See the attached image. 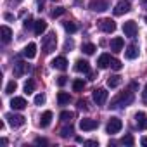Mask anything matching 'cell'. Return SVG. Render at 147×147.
<instances>
[{
  "label": "cell",
  "mask_w": 147,
  "mask_h": 147,
  "mask_svg": "<svg viewBox=\"0 0 147 147\" xmlns=\"http://www.w3.org/2000/svg\"><path fill=\"white\" fill-rule=\"evenodd\" d=\"M57 47V35L55 31H50L47 33L43 38H42V49H43V54H52Z\"/></svg>",
  "instance_id": "obj_1"
},
{
  "label": "cell",
  "mask_w": 147,
  "mask_h": 147,
  "mask_svg": "<svg viewBox=\"0 0 147 147\" xmlns=\"http://www.w3.org/2000/svg\"><path fill=\"white\" fill-rule=\"evenodd\" d=\"M133 102V92L126 90V92H121L118 94L113 100H111V106L109 107H123V106H128Z\"/></svg>",
  "instance_id": "obj_2"
},
{
  "label": "cell",
  "mask_w": 147,
  "mask_h": 147,
  "mask_svg": "<svg viewBox=\"0 0 147 147\" xmlns=\"http://www.w3.org/2000/svg\"><path fill=\"white\" fill-rule=\"evenodd\" d=\"M5 119L9 121V125H11L12 128H19V126H23V125H24V121H26V118H24V116L16 114V113H7V114H5Z\"/></svg>",
  "instance_id": "obj_3"
},
{
  "label": "cell",
  "mask_w": 147,
  "mask_h": 147,
  "mask_svg": "<svg viewBox=\"0 0 147 147\" xmlns=\"http://www.w3.org/2000/svg\"><path fill=\"white\" fill-rule=\"evenodd\" d=\"M123 128V123H121V119L119 118H116V116H113L111 119H109V123H107V133L109 135H114V133H118L119 130Z\"/></svg>",
  "instance_id": "obj_4"
},
{
  "label": "cell",
  "mask_w": 147,
  "mask_h": 147,
  "mask_svg": "<svg viewBox=\"0 0 147 147\" xmlns=\"http://www.w3.org/2000/svg\"><path fill=\"white\" fill-rule=\"evenodd\" d=\"M88 7L94 12H104V11L109 9V2L107 0H92V2L88 4Z\"/></svg>",
  "instance_id": "obj_5"
},
{
  "label": "cell",
  "mask_w": 147,
  "mask_h": 147,
  "mask_svg": "<svg viewBox=\"0 0 147 147\" xmlns=\"http://www.w3.org/2000/svg\"><path fill=\"white\" fill-rule=\"evenodd\" d=\"M99 28L104 31V33H113L116 30V23L111 19V18H104L99 21Z\"/></svg>",
  "instance_id": "obj_6"
},
{
  "label": "cell",
  "mask_w": 147,
  "mask_h": 147,
  "mask_svg": "<svg viewBox=\"0 0 147 147\" xmlns=\"http://www.w3.org/2000/svg\"><path fill=\"white\" fill-rule=\"evenodd\" d=\"M137 23L135 21H126V23H123V33H125V36H130V38H135L137 36Z\"/></svg>",
  "instance_id": "obj_7"
},
{
  "label": "cell",
  "mask_w": 147,
  "mask_h": 147,
  "mask_svg": "<svg viewBox=\"0 0 147 147\" xmlns=\"http://www.w3.org/2000/svg\"><path fill=\"white\" fill-rule=\"evenodd\" d=\"M92 97H94L95 104L102 106V104L107 100V90H106V88H95V90H94V94H92Z\"/></svg>",
  "instance_id": "obj_8"
},
{
  "label": "cell",
  "mask_w": 147,
  "mask_h": 147,
  "mask_svg": "<svg viewBox=\"0 0 147 147\" xmlns=\"http://www.w3.org/2000/svg\"><path fill=\"white\" fill-rule=\"evenodd\" d=\"M99 126V123L95 121V119H90V118H83L82 121H80V128L83 130V131H92V130H95Z\"/></svg>",
  "instance_id": "obj_9"
},
{
  "label": "cell",
  "mask_w": 147,
  "mask_h": 147,
  "mask_svg": "<svg viewBox=\"0 0 147 147\" xmlns=\"http://www.w3.org/2000/svg\"><path fill=\"white\" fill-rule=\"evenodd\" d=\"M11 107H12L14 111H23V109L28 107V102H26L24 97H14V99L11 100Z\"/></svg>",
  "instance_id": "obj_10"
},
{
  "label": "cell",
  "mask_w": 147,
  "mask_h": 147,
  "mask_svg": "<svg viewBox=\"0 0 147 147\" xmlns=\"http://www.w3.org/2000/svg\"><path fill=\"white\" fill-rule=\"evenodd\" d=\"M52 67L54 69H59V71H66L67 69V59L64 55H59L52 61Z\"/></svg>",
  "instance_id": "obj_11"
},
{
  "label": "cell",
  "mask_w": 147,
  "mask_h": 147,
  "mask_svg": "<svg viewBox=\"0 0 147 147\" xmlns=\"http://www.w3.org/2000/svg\"><path fill=\"white\" fill-rule=\"evenodd\" d=\"M30 69V66L26 64V62H23V61H18L16 64H14V76L16 78H19V76H23L24 73Z\"/></svg>",
  "instance_id": "obj_12"
},
{
  "label": "cell",
  "mask_w": 147,
  "mask_h": 147,
  "mask_svg": "<svg viewBox=\"0 0 147 147\" xmlns=\"http://www.w3.org/2000/svg\"><path fill=\"white\" fill-rule=\"evenodd\" d=\"M130 4L126 2V0H123V2H119V4H116V7H114V16H123V14H126V12H130Z\"/></svg>",
  "instance_id": "obj_13"
},
{
  "label": "cell",
  "mask_w": 147,
  "mask_h": 147,
  "mask_svg": "<svg viewBox=\"0 0 147 147\" xmlns=\"http://www.w3.org/2000/svg\"><path fill=\"white\" fill-rule=\"evenodd\" d=\"M138 45H135V43H131V45H128L126 47V50H125V57L126 59H137L138 57Z\"/></svg>",
  "instance_id": "obj_14"
},
{
  "label": "cell",
  "mask_w": 147,
  "mask_h": 147,
  "mask_svg": "<svg viewBox=\"0 0 147 147\" xmlns=\"http://www.w3.org/2000/svg\"><path fill=\"white\" fill-rule=\"evenodd\" d=\"M75 71L76 73H90V64L83 59H78L75 62Z\"/></svg>",
  "instance_id": "obj_15"
},
{
  "label": "cell",
  "mask_w": 147,
  "mask_h": 147,
  "mask_svg": "<svg viewBox=\"0 0 147 147\" xmlns=\"http://www.w3.org/2000/svg\"><path fill=\"white\" fill-rule=\"evenodd\" d=\"M123 45H125V42H123L121 36H114L111 40V50L113 52H121L123 50Z\"/></svg>",
  "instance_id": "obj_16"
},
{
  "label": "cell",
  "mask_w": 147,
  "mask_h": 147,
  "mask_svg": "<svg viewBox=\"0 0 147 147\" xmlns=\"http://www.w3.org/2000/svg\"><path fill=\"white\" fill-rule=\"evenodd\" d=\"M0 35H2V42L4 43H9L12 40V30L9 26H2V28H0Z\"/></svg>",
  "instance_id": "obj_17"
},
{
  "label": "cell",
  "mask_w": 147,
  "mask_h": 147,
  "mask_svg": "<svg viewBox=\"0 0 147 147\" xmlns=\"http://www.w3.org/2000/svg\"><path fill=\"white\" fill-rule=\"evenodd\" d=\"M97 66H99L100 69L109 67V66H111V55H109V54H102V55L99 57V61H97Z\"/></svg>",
  "instance_id": "obj_18"
},
{
  "label": "cell",
  "mask_w": 147,
  "mask_h": 147,
  "mask_svg": "<svg viewBox=\"0 0 147 147\" xmlns=\"http://www.w3.org/2000/svg\"><path fill=\"white\" fill-rule=\"evenodd\" d=\"M135 119H137V125H138V128H144V130H147V114L145 113H137L135 114Z\"/></svg>",
  "instance_id": "obj_19"
},
{
  "label": "cell",
  "mask_w": 147,
  "mask_h": 147,
  "mask_svg": "<svg viewBox=\"0 0 147 147\" xmlns=\"http://www.w3.org/2000/svg\"><path fill=\"white\" fill-rule=\"evenodd\" d=\"M23 54H24V57H28V59H33V57L36 55V45H35V43H28V45L24 47Z\"/></svg>",
  "instance_id": "obj_20"
},
{
  "label": "cell",
  "mask_w": 147,
  "mask_h": 147,
  "mask_svg": "<svg viewBox=\"0 0 147 147\" xmlns=\"http://www.w3.org/2000/svg\"><path fill=\"white\" fill-rule=\"evenodd\" d=\"M50 123H52V111H45L42 114V118H40V126L42 128H47Z\"/></svg>",
  "instance_id": "obj_21"
},
{
  "label": "cell",
  "mask_w": 147,
  "mask_h": 147,
  "mask_svg": "<svg viewBox=\"0 0 147 147\" xmlns=\"http://www.w3.org/2000/svg\"><path fill=\"white\" fill-rule=\"evenodd\" d=\"M45 30H47V23H45L43 19L35 21V33H36V35H43Z\"/></svg>",
  "instance_id": "obj_22"
},
{
  "label": "cell",
  "mask_w": 147,
  "mask_h": 147,
  "mask_svg": "<svg viewBox=\"0 0 147 147\" xmlns=\"http://www.w3.org/2000/svg\"><path fill=\"white\" fill-rule=\"evenodd\" d=\"M107 85H109L111 88H116V87H119V85H121V76H118V75L111 76V78L107 80Z\"/></svg>",
  "instance_id": "obj_23"
},
{
  "label": "cell",
  "mask_w": 147,
  "mask_h": 147,
  "mask_svg": "<svg viewBox=\"0 0 147 147\" xmlns=\"http://www.w3.org/2000/svg\"><path fill=\"white\" fill-rule=\"evenodd\" d=\"M69 99H71V97H69V94H66V92H59V94H57V102H59L61 106L67 104Z\"/></svg>",
  "instance_id": "obj_24"
},
{
  "label": "cell",
  "mask_w": 147,
  "mask_h": 147,
  "mask_svg": "<svg viewBox=\"0 0 147 147\" xmlns=\"http://www.w3.org/2000/svg\"><path fill=\"white\" fill-rule=\"evenodd\" d=\"M64 30H66L67 33H75V31L78 30V26H76L75 23H71V21H66V23H64Z\"/></svg>",
  "instance_id": "obj_25"
},
{
  "label": "cell",
  "mask_w": 147,
  "mask_h": 147,
  "mask_svg": "<svg viewBox=\"0 0 147 147\" xmlns=\"http://www.w3.org/2000/svg\"><path fill=\"white\" fill-rule=\"evenodd\" d=\"M16 88H18V83L12 80V82H9V83H7V87H5V94H7V95H11V94H14V92H16Z\"/></svg>",
  "instance_id": "obj_26"
},
{
  "label": "cell",
  "mask_w": 147,
  "mask_h": 147,
  "mask_svg": "<svg viewBox=\"0 0 147 147\" xmlns=\"http://www.w3.org/2000/svg\"><path fill=\"white\" fill-rule=\"evenodd\" d=\"M83 87H85L83 80H75V82H73V90H75V92H82Z\"/></svg>",
  "instance_id": "obj_27"
},
{
  "label": "cell",
  "mask_w": 147,
  "mask_h": 147,
  "mask_svg": "<svg viewBox=\"0 0 147 147\" xmlns=\"http://www.w3.org/2000/svg\"><path fill=\"white\" fill-rule=\"evenodd\" d=\"M83 52H85L87 55H92V54L95 52V45H94V43H85V45H83Z\"/></svg>",
  "instance_id": "obj_28"
},
{
  "label": "cell",
  "mask_w": 147,
  "mask_h": 147,
  "mask_svg": "<svg viewBox=\"0 0 147 147\" xmlns=\"http://www.w3.org/2000/svg\"><path fill=\"white\" fill-rule=\"evenodd\" d=\"M33 90H35V82H33V80H28V82L24 83V92H26V94H31Z\"/></svg>",
  "instance_id": "obj_29"
},
{
  "label": "cell",
  "mask_w": 147,
  "mask_h": 147,
  "mask_svg": "<svg viewBox=\"0 0 147 147\" xmlns=\"http://www.w3.org/2000/svg\"><path fill=\"white\" fill-rule=\"evenodd\" d=\"M73 116H75V114H73L71 111H62V113H61V119H62V121H71Z\"/></svg>",
  "instance_id": "obj_30"
},
{
  "label": "cell",
  "mask_w": 147,
  "mask_h": 147,
  "mask_svg": "<svg viewBox=\"0 0 147 147\" xmlns=\"http://www.w3.org/2000/svg\"><path fill=\"white\" fill-rule=\"evenodd\" d=\"M111 67H113L114 71H119V69L123 67V64H121V61H118V59H111Z\"/></svg>",
  "instance_id": "obj_31"
},
{
  "label": "cell",
  "mask_w": 147,
  "mask_h": 147,
  "mask_svg": "<svg viewBox=\"0 0 147 147\" xmlns=\"http://www.w3.org/2000/svg\"><path fill=\"white\" fill-rule=\"evenodd\" d=\"M71 133H73V126H71V125H69V126H66V128H62V130H61V137H64V138H66V137H69V135H71Z\"/></svg>",
  "instance_id": "obj_32"
},
{
  "label": "cell",
  "mask_w": 147,
  "mask_h": 147,
  "mask_svg": "<svg viewBox=\"0 0 147 147\" xmlns=\"http://www.w3.org/2000/svg\"><path fill=\"white\" fill-rule=\"evenodd\" d=\"M121 142H123L125 145H133V144H135V140H133L131 135H125V137L121 138Z\"/></svg>",
  "instance_id": "obj_33"
},
{
  "label": "cell",
  "mask_w": 147,
  "mask_h": 147,
  "mask_svg": "<svg viewBox=\"0 0 147 147\" xmlns=\"http://www.w3.org/2000/svg\"><path fill=\"white\" fill-rule=\"evenodd\" d=\"M62 14H64V7H55L50 16H52V18H59V16H62Z\"/></svg>",
  "instance_id": "obj_34"
},
{
  "label": "cell",
  "mask_w": 147,
  "mask_h": 147,
  "mask_svg": "<svg viewBox=\"0 0 147 147\" xmlns=\"http://www.w3.org/2000/svg\"><path fill=\"white\" fill-rule=\"evenodd\" d=\"M45 100H47V99H45V95H43V94H38V95L35 97V104H36V106L45 104Z\"/></svg>",
  "instance_id": "obj_35"
},
{
  "label": "cell",
  "mask_w": 147,
  "mask_h": 147,
  "mask_svg": "<svg viewBox=\"0 0 147 147\" xmlns=\"http://www.w3.org/2000/svg\"><path fill=\"white\" fill-rule=\"evenodd\" d=\"M31 26H35V23H33L31 16H28V18L24 19V28H31Z\"/></svg>",
  "instance_id": "obj_36"
},
{
  "label": "cell",
  "mask_w": 147,
  "mask_h": 147,
  "mask_svg": "<svg viewBox=\"0 0 147 147\" xmlns=\"http://www.w3.org/2000/svg\"><path fill=\"white\" fill-rule=\"evenodd\" d=\"M66 83H67V78H66V76H59V78H57V85H59V87H64Z\"/></svg>",
  "instance_id": "obj_37"
},
{
  "label": "cell",
  "mask_w": 147,
  "mask_h": 147,
  "mask_svg": "<svg viewBox=\"0 0 147 147\" xmlns=\"http://www.w3.org/2000/svg\"><path fill=\"white\" fill-rule=\"evenodd\" d=\"M78 109H85V111L88 109V106H87V102H85L83 99H80V100H78Z\"/></svg>",
  "instance_id": "obj_38"
},
{
  "label": "cell",
  "mask_w": 147,
  "mask_h": 147,
  "mask_svg": "<svg viewBox=\"0 0 147 147\" xmlns=\"http://www.w3.org/2000/svg\"><path fill=\"white\" fill-rule=\"evenodd\" d=\"M142 100H144V104H147V85H145V88H144V94H142Z\"/></svg>",
  "instance_id": "obj_39"
},
{
  "label": "cell",
  "mask_w": 147,
  "mask_h": 147,
  "mask_svg": "<svg viewBox=\"0 0 147 147\" xmlns=\"http://www.w3.org/2000/svg\"><path fill=\"white\" fill-rule=\"evenodd\" d=\"M35 144H38V145H40V144H42V145H45V144H47V140H45V138H36V140H35Z\"/></svg>",
  "instance_id": "obj_40"
},
{
  "label": "cell",
  "mask_w": 147,
  "mask_h": 147,
  "mask_svg": "<svg viewBox=\"0 0 147 147\" xmlns=\"http://www.w3.org/2000/svg\"><path fill=\"white\" fill-rule=\"evenodd\" d=\"M140 144H142L144 147H147V137H142V138H140Z\"/></svg>",
  "instance_id": "obj_41"
},
{
  "label": "cell",
  "mask_w": 147,
  "mask_h": 147,
  "mask_svg": "<svg viewBox=\"0 0 147 147\" xmlns=\"http://www.w3.org/2000/svg\"><path fill=\"white\" fill-rule=\"evenodd\" d=\"M5 19H7V21H12V19H14V16H12V14H5Z\"/></svg>",
  "instance_id": "obj_42"
},
{
  "label": "cell",
  "mask_w": 147,
  "mask_h": 147,
  "mask_svg": "<svg viewBox=\"0 0 147 147\" xmlns=\"http://www.w3.org/2000/svg\"><path fill=\"white\" fill-rule=\"evenodd\" d=\"M85 144H87V145H97V142H95V140H88V142H85Z\"/></svg>",
  "instance_id": "obj_43"
},
{
  "label": "cell",
  "mask_w": 147,
  "mask_h": 147,
  "mask_svg": "<svg viewBox=\"0 0 147 147\" xmlns=\"http://www.w3.org/2000/svg\"><path fill=\"white\" fill-rule=\"evenodd\" d=\"M142 7H144V9H147V0H142Z\"/></svg>",
  "instance_id": "obj_44"
},
{
  "label": "cell",
  "mask_w": 147,
  "mask_h": 147,
  "mask_svg": "<svg viewBox=\"0 0 147 147\" xmlns=\"http://www.w3.org/2000/svg\"><path fill=\"white\" fill-rule=\"evenodd\" d=\"M54 2H57V0H54Z\"/></svg>",
  "instance_id": "obj_45"
}]
</instances>
